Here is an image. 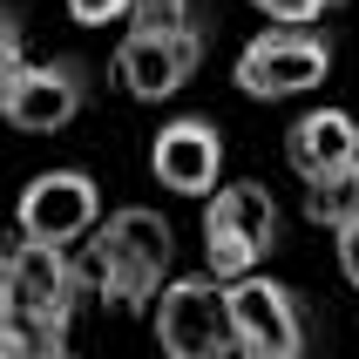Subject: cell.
Instances as JSON below:
<instances>
[{"label": "cell", "instance_id": "4", "mask_svg": "<svg viewBox=\"0 0 359 359\" xmlns=\"http://www.w3.org/2000/svg\"><path fill=\"white\" fill-rule=\"evenodd\" d=\"M156 346L177 359H210V353H231V299H224V278H163L156 292Z\"/></svg>", "mask_w": 359, "mask_h": 359}, {"label": "cell", "instance_id": "16", "mask_svg": "<svg viewBox=\"0 0 359 359\" xmlns=\"http://www.w3.org/2000/svg\"><path fill=\"white\" fill-rule=\"evenodd\" d=\"M271 20H319V14H332L339 0H258Z\"/></svg>", "mask_w": 359, "mask_h": 359}, {"label": "cell", "instance_id": "10", "mask_svg": "<svg viewBox=\"0 0 359 359\" xmlns=\"http://www.w3.org/2000/svg\"><path fill=\"white\" fill-rule=\"evenodd\" d=\"M285 156H292V170H299L305 183L325 177V170H339V163L359 156V122L346 116V109H312V116L285 136Z\"/></svg>", "mask_w": 359, "mask_h": 359}, {"label": "cell", "instance_id": "1", "mask_svg": "<svg viewBox=\"0 0 359 359\" xmlns=\"http://www.w3.org/2000/svg\"><path fill=\"white\" fill-rule=\"evenodd\" d=\"M75 264L109 312H149L170 278V224L149 203H122L116 217L88 231V251H75Z\"/></svg>", "mask_w": 359, "mask_h": 359}, {"label": "cell", "instance_id": "7", "mask_svg": "<svg viewBox=\"0 0 359 359\" xmlns=\"http://www.w3.org/2000/svg\"><path fill=\"white\" fill-rule=\"evenodd\" d=\"M102 224V190L81 170H41L20 190V238L41 244H81Z\"/></svg>", "mask_w": 359, "mask_h": 359}, {"label": "cell", "instance_id": "19", "mask_svg": "<svg viewBox=\"0 0 359 359\" xmlns=\"http://www.w3.org/2000/svg\"><path fill=\"white\" fill-rule=\"evenodd\" d=\"M0 299H7V251H0Z\"/></svg>", "mask_w": 359, "mask_h": 359}, {"label": "cell", "instance_id": "18", "mask_svg": "<svg viewBox=\"0 0 359 359\" xmlns=\"http://www.w3.org/2000/svg\"><path fill=\"white\" fill-rule=\"evenodd\" d=\"M339 271L353 278V292H359V217L339 224Z\"/></svg>", "mask_w": 359, "mask_h": 359}, {"label": "cell", "instance_id": "8", "mask_svg": "<svg viewBox=\"0 0 359 359\" xmlns=\"http://www.w3.org/2000/svg\"><path fill=\"white\" fill-rule=\"evenodd\" d=\"M149 170H156L163 190H177V197H210L224 177V136L210 116H177L163 122L156 142H149Z\"/></svg>", "mask_w": 359, "mask_h": 359}, {"label": "cell", "instance_id": "9", "mask_svg": "<svg viewBox=\"0 0 359 359\" xmlns=\"http://www.w3.org/2000/svg\"><path fill=\"white\" fill-rule=\"evenodd\" d=\"M7 299L34 305L48 319H75V299H81V264L68 244H41V238H20L7 251Z\"/></svg>", "mask_w": 359, "mask_h": 359}, {"label": "cell", "instance_id": "3", "mask_svg": "<svg viewBox=\"0 0 359 359\" xmlns=\"http://www.w3.org/2000/svg\"><path fill=\"white\" fill-rule=\"evenodd\" d=\"M197 68H203V14L170 20V27L129 20V34L116 48V88H129L136 102H170L177 88H190Z\"/></svg>", "mask_w": 359, "mask_h": 359}, {"label": "cell", "instance_id": "6", "mask_svg": "<svg viewBox=\"0 0 359 359\" xmlns=\"http://www.w3.org/2000/svg\"><path fill=\"white\" fill-rule=\"evenodd\" d=\"M88 102V75L81 61L48 55V61H20L14 81L0 88V122H14L27 136H48V129H68Z\"/></svg>", "mask_w": 359, "mask_h": 359}, {"label": "cell", "instance_id": "5", "mask_svg": "<svg viewBox=\"0 0 359 359\" xmlns=\"http://www.w3.org/2000/svg\"><path fill=\"white\" fill-rule=\"evenodd\" d=\"M224 299H231V339H238V353H251V359H299L305 353L299 292H285L278 278L244 271V278L224 285Z\"/></svg>", "mask_w": 359, "mask_h": 359}, {"label": "cell", "instance_id": "17", "mask_svg": "<svg viewBox=\"0 0 359 359\" xmlns=\"http://www.w3.org/2000/svg\"><path fill=\"white\" fill-rule=\"evenodd\" d=\"M122 7H129V0H68V14H75L81 27H109V20H122Z\"/></svg>", "mask_w": 359, "mask_h": 359}, {"label": "cell", "instance_id": "15", "mask_svg": "<svg viewBox=\"0 0 359 359\" xmlns=\"http://www.w3.org/2000/svg\"><path fill=\"white\" fill-rule=\"evenodd\" d=\"M129 20H142V27H170V20H197V7H190V0H129Z\"/></svg>", "mask_w": 359, "mask_h": 359}, {"label": "cell", "instance_id": "12", "mask_svg": "<svg viewBox=\"0 0 359 359\" xmlns=\"http://www.w3.org/2000/svg\"><path fill=\"white\" fill-rule=\"evenodd\" d=\"M68 346V319H48L20 299H0V359H55Z\"/></svg>", "mask_w": 359, "mask_h": 359}, {"label": "cell", "instance_id": "13", "mask_svg": "<svg viewBox=\"0 0 359 359\" xmlns=\"http://www.w3.org/2000/svg\"><path fill=\"white\" fill-rule=\"evenodd\" d=\"M305 217L325 224V231H339V224H353V217H359V156L305 183Z\"/></svg>", "mask_w": 359, "mask_h": 359}, {"label": "cell", "instance_id": "11", "mask_svg": "<svg viewBox=\"0 0 359 359\" xmlns=\"http://www.w3.org/2000/svg\"><path fill=\"white\" fill-rule=\"evenodd\" d=\"M203 217H217V224H231L251 251H271L278 244V197L264 190V183H251V177H238V183H217L210 190V203H203Z\"/></svg>", "mask_w": 359, "mask_h": 359}, {"label": "cell", "instance_id": "14", "mask_svg": "<svg viewBox=\"0 0 359 359\" xmlns=\"http://www.w3.org/2000/svg\"><path fill=\"white\" fill-rule=\"evenodd\" d=\"M27 61V27H20V14L0 0V88L14 81V68Z\"/></svg>", "mask_w": 359, "mask_h": 359}, {"label": "cell", "instance_id": "2", "mask_svg": "<svg viewBox=\"0 0 359 359\" xmlns=\"http://www.w3.org/2000/svg\"><path fill=\"white\" fill-rule=\"evenodd\" d=\"M332 75V41L312 34V20H271V34H251L238 55V88L251 102H285L305 95Z\"/></svg>", "mask_w": 359, "mask_h": 359}]
</instances>
